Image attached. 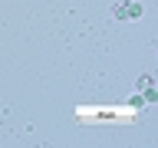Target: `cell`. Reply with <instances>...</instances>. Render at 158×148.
<instances>
[{
  "label": "cell",
  "instance_id": "cell-2",
  "mask_svg": "<svg viewBox=\"0 0 158 148\" xmlns=\"http://www.w3.org/2000/svg\"><path fill=\"white\" fill-rule=\"evenodd\" d=\"M142 99H145V102H155V99H158V92H155V89H152V86H148L145 92H142Z\"/></svg>",
  "mask_w": 158,
  "mask_h": 148
},
{
  "label": "cell",
  "instance_id": "cell-1",
  "mask_svg": "<svg viewBox=\"0 0 158 148\" xmlns=\"http://www.w3.org/2000/svg\"><path fill=\"white\" fill-rule=\"evenodd\" d=\"M115 20H138L142 17V3H135V0H125V3H115Z\"/></svg>",
  "mask_w": 158,
  "mask_h": 148
}]
</instances>
